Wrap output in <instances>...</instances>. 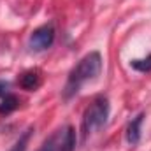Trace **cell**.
Masks as SVG:
<instances>
[{
	"label": "cell",
	"instance_id": "obj_10",
	"mask_svg": "<svg viewBox=\"0 0 151 151\" xmlns=\"http://www.w3.org/2000/svg\"><path fill=\"white\" fill-rule=\"evenodd\" d=\"M7 90H9V83H7V81H2V79H0V97H4L5 93H9Z\"/></svg>",
	"mask_w": 151,
	"mask_h": 151
},
{
	"label": "cell",
	"instance_id": "obj_8",
	"mask_svg": "<svg viewBox=\"0 0 151 151\" xmlns=\"http://www.w3.org/2000/svg\"><path fill=\"white\" fill-rule=\"evenodd\" d=\"M32 132H34V128H32V127H30V128H27V130L19 135V139L14 142V146H12L9 151H27L28 141H30V137H32Z\"/></svg>",
	"mask_w": 151,
	"mask_h": 151
},
{
	"label": "cell",
	"instance_id": "obj_5",
	"mask_svg": "<svg viewBox=\"0 0 151 151\" xmlns=\"http://www.w3.org/2000/svg\"><path fill=\"white\" fill-rule=\"evenodd\" d=\"M142 121H144V113L137 114V116L128 123V127H127V141H128V144H132V146L139 144V141H141V127H142Z\"/></svg>",
	"mask_w": 151,
	"mask_h": 151
},
{
	"label": "cell",
	"instance_id": "obj_7",
	"mask_svg": "<svg viewBox=\"0 0 151 151\" xmlns=\"http://www.w3.org/2000/svg\"><path fill=\"white\" fill-rule=\"evenodd\" d=\"M18 106H19V99L14 93H5L4 99H2V102H0V113L7 114V113H11V111H14Z\"/></svg>",
	"mask_w": 151,
	"mask_h": 151
},
{
	"label": "cell",
	"instance_id": "obj_2",
	"mask_svg": "<svg viewBox=\"0 0 151 151\" xmlns=\"http://www.w3.org/2000/svg\"><path fill=\"white\" fill-rule=\"evenodd\" d=\"M107 118H109V100L104 95H97L83 114V125H81L83 141H86L91 134L100 130L107 123Z\"/></svg>",
	"mask_w": 151,
	"mask_h": 151
},
{
	"label": "cell",
	"instance_id": "obj_1",
	"mask_svg": "<svg viewBox=\"0 0 151 151\" xmlns=\"http://www.w3.org/2000/svg\"><path fill=\"white\" fill-rule=\"evenodd\" d=\"M100 70H102V56L99 51H91L86 56H83L67 77V83L63 88V99L69 100L74 95H77L79 90L83 88V84L97 79Z\"/></svg>",
	"mask_w": 151,
	"mask_h": 151
},
{
	"label": "cell",
	"instance_id": "obj_6",
	"mask_svg": "<svg viewBox=\"0 0 151 151\" xmlns=\"http://www.w3.org/2000/svg\"><path fill=\"white\" fill-rule=\"evenodd\" d=\"M39 84H40V72L39 70H28L19 77V86L23 90L34 91L35 88H39Z\"/></svg>",
	"mask_w": 151,
	"mask_h": 151
},
{
	"label": "cell",
	"instance_id": "obj_4",
	"mask_svg": "<svg viewBox=\"0 0 151 151\" xmlns=\"http://www.w3.org/2000/svg\"><path fill=\"white\" fill-rule=\"evenodd\" d=\"M55 35H56V34H55V27H53L51 23L35 28V30L32 32V35H30V40H28L30 49H34V51H46L47 47L53 46Z\"/></svg>",
	"mask_w": 151,
	"mask_h": 151
},
{
	"label": "cell",
	"instance_id": "obj_9",
	"mask_svg": "<svg viewBox=\"0 0 151 151\" xmlns=\"http://www.w3.org/2000/svg\"><path fill=\"white\" fill-rule=\"evenodd\" d=\"M130 65H132V69H135L139 72H151V55L142 60H132Z\"/></svg>",
	"mask_w": 151,
	"mask_h": 151
},
{
	"label": "cell",
	"instance_id": "obj_3",
	"mask_svg": "<svg viewBox=\"0 0 151 151\" xmlns=\"http://www.w3.org/2000/svg\"><path fill=\"white\" fill-rule=\"evenodd\" d=\"M76 150V130L70 125L56 128L37 151H74Z\"/></svg>",
	"mask_w": 151,
	"mask_h": 151
}]
</instances>
